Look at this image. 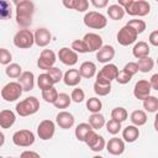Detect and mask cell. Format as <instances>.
I'll return each instance as SVG.
<instances>
[{
	"instance_id": "6da1fadb",
	"label": "cell",
	"mask_w": 158,
	"mask_h": 158,
	"mask_svg": "<svg viewBox=\"0 0 158 158\" xmlns=\"http://www.w3.org/2000/svg\"><path fill=\"white\" fill-rule=\"evenodd\" d=\"M16 22L21 27L26 28L32 23V16L35 14V4L30 0L16 1Z\"/></svg>"
},
{
	"instance_id": "7a4b0ae2",
	"label": "cell",
	"mask_w": 158,
	"mask_h": 158,
	"mask_svg": "<svg viewBox=\"0 0 158 158\" xmlns=\"http://www.w3.org/2000/svg\"><path fill=\"white\" fill-rule=\"evenodd\" d=\"M118 5L125 9V12H127L131 16H146L151 11V5L146 0H118Z\"/></svg>"
},
{
	"instance_id": "3957f363",
	"label": "cell",
	"mask_w": 158,
	"mask_h": 158,
	"mask_svg": "<svg viewBox=\"0 0 158 158\" xmlns=\"http://www.w3.org/2000/svg\"><path fill=\"white\" fill-rule=\"evenodd\" d=\"M38 109H40V101L35 96H28L25 100L16 104V112L22 117L36 114Z\"/></svg>"
},
{
	"instance_id": "277c9868",
	"label": "cell",
	"mask_w": 158,
	"mask_h": 158,
	"mask_svg": "<svg viewBox=\"0 0 158 158\" xmlns=\"http://www.w3.org/2000/svg\"><path fill=\"white\" fill-rule=\"evenodd\" d=\"M14 44L21 49L31 48L35 44V33H32L27 28H22L17 31L14 36Z\"/></svg>"
},
{
	"instance_id": "5b68a950",
	"label": "cell",
	"mask_w": 158,
	"mask_h": 158,
	"mask_svg": "<svg viewBox=\"0 0 158 158\" xmlns=\"http://www.w3.org/2000/svg\"><path fill=\"white\" fill-rule=\"evenodd\" d=\"M84 25L89 28H94V30H101L104 27H106L107 25V20L106 16L102 15L101 12L98 11H89L85 14L84 16Z\"/></svg>"
},
{
	"instance_id": "8992f818",
	"label": "cell",
	"mask_w": 158,
	"mask_h": 158,
	"mask_svg": "<svg viewBox=\"0 0 158 158\" xmlns=\"http://www.w3.org/2000/svg\"><path fill=\"white\" fill-rule=\"evenodd\" d=\"M22 91L23 89L19 81H10L1 89V98L5 101H16L17 99H20Z\"/></svg>"
},
{
	"instance_id": "52a82bcc",
	"label": "cell",
	"mask_w": 158,
	"mask_h": 158,
	"mask_svg": "<svg viewBox=\"0 0 158 158\" xmlns=\"http://www.w3.org/2000/svg\"><path fill=\"white\" fill-rule=\"evenodd\" d=\"M12 142L19 147H30L35 143V135L30 130H19L12 135Z\"/></svg>"
},
{
	"instance_id": "ba28073f",
	"label": "cell",
	"mask_w": 158,
	"mask_h": 158,
	"mask_svg": "<svg viewBox=\"0 0 158 158\" xmlns=\"http://www.w3.org/2000/svg\"><path fill=\"white\" fill-rule=\"evenodd\" d=\"M137 36H138V33H137L132 27H130L128 25H125V26L117 32L116 38H117V42H118L121 46H130V44H132V43L136 42Z\"/></svg>"
},
{
	"instance_id": "9c48e42d",
	"label": "cell",
	"mask_w": 158,
	"mask_h": 158,
	"mask_svg": "<svg viewBox=\"0 0 158 158\" xmlns=\"http://www.w3.org/2000/svg\"><path fill=\"white\" fill-rule=\"evenodd\" d=\"M57 60V56L52 49H43L37 59V65L40 69L48 70L52 67H54V63Z\"/></svg>"
},
{
	"instance_id": "30bf717a",
	"label": "cell",
	"mask_w": 158,
	"mask_h": 158,
	"mask_svg": "<svg viewBox=\"0 0 158 158\" xmlns=\"http://www.w3.org/2000/svg\"><path fill=\"white\" fill-rule=\"evenodd\" d=\"M84 142L94 152H100V151H102L106 147V142H105L104 137L100 136V135H98L94 130L88 133V136H86V138H85Z\"/></svg>"
},
{
	"instance_id": "8fae6325",
	"label": "cell",
	"mask_w": 158,
	"mask_h": 158,
	"mask_svg": "<svg viewBox=\"0 0 158 158\" xmlns=\"http://www.w3.org/2000/svg\"><path fill=\"white\" fill-rule=\"evenodd\" d=\"M56 132V125L53 121L51 120H43L40 122L38 127H37V135L42 141H47L51 139L54 136Z\"/></svg>"
},
{
	"instance_id": "7c38bea8",
	"label": "cell",
	"mask_w": 158,
	"mask_h": 158,
	"mask_svg": "<svg viewBox=\"0 0 158 158\" xmlns=\"http://www.w3.org/2000/svg\"><path fill=\"white\" fill-rule=\"evenodd\" d=\"M151 90H152V86H151L149 80L141 79V80H138V81L135 84L133 95H135L136 99L143 101L146 98H148V96L151 95Z\"/></svg>"
},
{
	"instance_id": "4fadbf2b",
	"label": "cell",
	"mask_w": 158,
	"mask_h": 158,
	"mask_svg": "<svg viewBox=\"0 0 158 158\" xmlns=\"http://www.w3.org/2000/svg\"><path fill=\"white\" fill-rule=\"evenodd\" d=\"M81 40L85 42L86 48H88L89 52H98V51L101 49V47L104 46V44H102V38H101V36H99L98 33H94V32L85 33Z\"/></svg>"
},
{
	"instance_id": "5bb4252c",
	"label": "cell",
	"mask_w": 158,
	"mask_h": 158,
	"mask_svg": "<svg viewBox=\"0 0 158 158\" xmlns=\"http://www.w3.org/2000/svg\"><path fill=\"white\" fill-rule=\"evenodd\" d=\"M58 58L63 64H65L68 67H73L78 63V53L68 47H63L59 49Z\"/></svg>"
},
{
	"instance_id": "9a60e30c",
	"label": "cell",
	"mask_w": 158,
	"mask_h": 158,
	"mask_svg": "<svg viewBox=\"0 0 158 158\" xmlns=\"http://www.w3.org/2000/svg\"><path fill=\"white\" fill-rule=\"evenodd\" d=\"M106 149L112 156H121L125 152V142L118 137H112L106 143Z\"/></svg>"
},
{
	"instance_id": "2e32d148",
	"label": "cell",
	"mask_w": 158,
	"mask_h": 158,
	"mask_svg": "<svg viewBox=\"0 0 158 158\" xmlns=\"http://www.w3.org/2000/svg\"><path fill=\"white\" fill-rule=\"evenodd\" d=\"M117 74H118V68L112 63H107L101 68V70L98 73L96 78H101V79L111 81V80H116Z\"/></svg>"
},
{
	"instance_id": "e0dca14e",
	"label": "cell",
	"mask_w": 158,
	"mask_h": 158,
	"mask_svg": "<svg viewBox=\"0 0 158 158\" xmlns=\"http://www.w3.org/2000/svg\"><path fill=\"white\" fill-rule=\"evenodd\" d=\"M74 121H75L74 116H73L70 112H68V111H60V112H58V115L56 116V122H57V125H58L60 128H63V130L72 128L73 125H74Z\"/></svg>"
},
{
	"instance_id": "ac0fdd59",
	"label": "cell",
	"mask_w": 158,
	"mask_h": 158,
	"mask_svg": "<svg viewBox=\"0 0 158 158\" xmlns=\"http://www.w3.org/2000/svg\"><path fill=\"white\" fill-rule=\"evenodd\" d=\"M51 40H52V35L47 28L41 27V28L36 30V32H35V44L36 46L46 47V46L49 44Z\"/></svg>"
},
{
	"instance_id": "d6986e66",
	"label": "cell",
	"mask_w": 158,
	"mask_h": 158,
	"mask_svg": "<svg viewBox=\"0 0 158 158\" xmlns=\"http://www.w3.org/2000/svg\"><path fill=\"white\" fill-rule=\"evenodd\" d=\"M115 57V48L110 44H105L101 47V49H99L96 52V59L100 63H110V60H112Z\"/></svg>"
},
{
	"instance_id": "ffe728a7",
	"label": "cell",
	"mask_w": 158,
	"mask_h": 158,
	"mask_svg": "<svg viewBox=\"0 0 158 158\" xmlns=\"http://www.w3.org/2000/svg\"><path fill=\"white\" fill-rule=\"evenodd\" d=\"M63 81L68 86H77L81 81L79 69H68L63 75Z\"/></svg>"
},
{
	"instance_id": "44dd1931",
	"label": "cell",
	"mask_w": 158,
	"mask_h": 158,
	"mask_svg": "<svg viewBox=\"0 0 158 158\" xmlns=\"http://www.w3.org/2000/svg\"><path fill=\"white\" fill-rule=\"evenodd\" d=\"M94 91L99 96H106L111 91V81L101 79V78H96L94 83Z\"/></svg>"
},
{
	"instance_id": "7402d4cb",
	"label": "cell",
	"mask_w": 158,
	"mask_h": 158,
	"mask_svg": "<svg viewBox=\"0 0 158 158\" xmlns=\"http://www.w3.org/2000/svg\"><path fill=\"white\" fill-rule=\"evenodd\" d=\"M149 46L147 42L144 41H139L137 42L133 48H132V54L133 57H136L137 59H142V58H146V57H149Z\"/></svg>"
},
{
	"instance_id": "603a6c76",
	"label": "cell",
	"mask_w": 158,
	"mask_h": 158,
	"mask_svg": "<svg viewBox=\"0 0 158 158\" xmlns=\"http://www.w3.org/2000/svg\"><path fill=\"white\" fill-rule=\"evenodd\" d=\"M19 83L21 84L23 91L32 90L33 86H35V75H33V73L32 72H28V70L23 72L21 74V77L19 78Z\"/></svg>"
},
{
	"instance_id": "cb8c5ba5",
	"label": "cell",
	"mask_w": 158,
	"mask_h": 158,
	"mask_svg": "<svg viewBox=\"0 0 158 158\" xmlns=\"http://www.w3.org/2000/svg\"><path fill=\"white\" fill-rule=\"evenodd\" d=\"M79 73H80L81 78H86V79L93 78L96 74V65H95V63H93L90 60L83 62L80 64V67H79Z\"/></svg>"
},
{
	"instance_id": "d4e9b609",
	"label": "cell",
	"mask_w": 158,
	"mask_h": 158,
	"mask_svg": "<svg viewBox=\"0 0 158 158\" xmlns=\"http://www.w3.org/2000/svg\"><path fill=\"white\" fill-rule=\"evenodd\" d=\"M16 121V116L11 110H2L0 112V126L1 128H10Z\"/></svg>"
},
{
	"instance_id": "484cf974",
	"label": "cell",
	"mask_w": 158,
	"mask_h": 158,
	"mask_svg": "<svg viewBox=\"0 0 158 158\" xmlns=\"http://www.w3.org/2000/svg\"><path fill=\"white\" fill-rule=\"evenodd\" d=\"M138 137H139V130H138L137 126L130 125V126L125 127L123 131H122V138H123L126 142H128V143L135 142Z\"/></svg>"
},
{
	"instance_id": "4316f807",
	"label": "cell",
	"mask_w": 158,
	"mask_h": 158,
	"mask_svg": "<svg viewBox=\"0 0 158 158\" xmlns=\"http://www.w3.org/2000/svg\"><path fill=\"white\" fill-rule=\"evenodd\" d=\"M63 5L67 9H73V10L79 11V12H84L89 7V2L86 0H69V1L64 0Z\"/></svg>"
},
{
	"instance_id": "83f0119b",
	"label": "cell",
	"mask_w": 158,
	"mask_h": 158,
	"mask_svg": "<svg viewBox=\"0 0 158 158\" xmlns=\"http://www.w3.org/2000/svg\"><path fill=\"white\" fill-rule=\"evenodd\" d=\"M125 14H126L125 12V9L122 6H120L118 4H112V5H110L107 7V15H109V17L111 20H115V21L122 20L123 16H125Z\"/></svg>"
},
{
	"instance_id": "f1b7e54d",
	"label": "cell",
	"mask_w": 158,
	"mask_h": 158,
	"mask_svg": "<svg viewBox=\"0 0 158 158\" xmlns=\"http://www.w3.org/2000/svg\"><path fill=\"white\" fill-rule=\"evenodd\" d=\"M54 84H56L54 80L52 79V77H51L47 72L40 74L38 78H37V85H38V88H40L42 91H43V90H47V89H49V88H52Z\"/></svg>"
},
{
	"instance_id": "f546056e",
	"label": "cell",
	"mask_w": 158,
	"mask_h": 158,
	"mask_svg": "<svg viewBox=\"0 0 158 158\" xmlns=\"http://www.w3.org/2000/svg\"><path fill=\"white\" fill-rule=\"evenodd\" d=\"M130 120L133 126H137V127L143 126L147 122V114L143 110H135V111H132Z\"/></svg>"
},
{
	"instance_id": "4dcf8cb0",
	"label": "cell",
	"mask_w": 158,
	"mask_h": 158,
	"mask_svg": "<svg viewBox=\"0 0 158 158\" xmlns=\"http://www.w3.org/2000/svg\"><path fill=\"white\" fill-rule=\"evenodd\" d=\"M90 131H93V127L89 123H86V122H81V123H79L75 127V132L74 133H75V137H77L78 141L84 142L85 138H86V136H88V133Z\"/></svg>"
},
{
	"instance_id": "1f68e13d",
	"label": "cell",
	"mask_w": 158,
	"mask_h": 158,
	"mask_svg": "<svg viewBox=\"0 0 158 158\" xmlns=\"http://www.w3.org/2000/svg\"><path fill=\"white\" fill-rule=\"evenodd\" d=\"M88 123L93 127V130H100L106 125V121H105V117L99 112V114H91Z\"/></svg>"
},
{
	"instance_id": "d6a6232c",
	"label": "cell",
	"mask_w": 158,
	"mask_h": 158,
	"mask_svg": "<svg viewBox=\"0 0 158 158\" xmlns=\"http://www.w3.org/2000/svg\"><path fill=\"white\" fill-rule=\"evenodd\" d=\"M143 109L148 112H157L158 111V98L149 95L143 100Z\"/></svg>"
},
{
	"instance_id": "836d02e7",
	"label": "cell",
	"mask_w": 158,
	"mask_h": 158,
	"mask_svg": "<svg viewBox=\"0 0 158 158\" xmlns=\"http://www.w3.org/2000/svg\"><path fill=\"white\" fill-rule=\"evenodd\" d=\"M137 65H138V70L142 72V73H148L153 69L154 67V60L151 58V57H146V58H142V59H138L137 62Z\"/></svg>"
},
{
	"instance_id": "e575fe53",
	"label": "cell",
	"mask_w": 158,
	"mask_h": 158,
	"mask_svg": "<svg viewBox=\"0 0 158 158\" xmlns=\"http://www.w3.org/2000/svg\"><path fill=\"white\" fill-rule=\"evenodd\" d=\"M5 73H6V75H7L9 78L16 79V78H20L23 72H22V68H21L20 64H17V63H11V64H9V65L6 67Z\"/></svg>"
},
{
	"instance_id": "d590c367",
	"label": "cell",
	"mask_w": 158,
	"mask_h": 158,
	"mask_svg": "<svg viewBox=\"0 0 158 158\" xmlns=\"http://www.w3.org/2000/svg\"><path fill=\"white\" fill-rule=\"evenodd\" d=\"M86 109L91 114H99L100 110L102 109V102L98 98H90L86 100Z\"/></svg>"
},
{
	"instance_id": "8d00e7d4",
	"label": "cell",
	"mask_w": 158,
	"mask_h": 158,
	"mask_svg": "<svg viewBox=\"0 0 158 158\" xmlns=\"http://www.w3.org/2000/svg\"><path fill=\"white\" fill-rule=\"evenodd\" d=\"M58 91L54 86L47 89V90H43L42 91V99L46 101V102H49V104H54L56 100L58 99Z\"/></svg>"
},
{
	"instance_id": "74e56055",
	"label": "cell",
	"mask_w": 158,
	"mask_h": 158,
	"mask_svg": "<svg viewBox=\"0 0 158 158\" xmlns=\"http://www.w3.org/2000/svg\"><path fill=\"white\" fill-rule=\"evenodd\" d=\"M70 102H72V98L65 93H60L58 95V99L56 100V102L53 105L57 109H67L70 105Z\"/></svg>"
},
{
	"instance_id": "f35d334b",
	"label": "cell",
	"mask_w": 158,
	"mask_h": 158,
	"mask_svg": "<svg viewBox=\"0 0 158 158\" xmlns=\"http://www.w3.org/2000/svg\"><path fill=\"white\" fill-rule=\"evenodd\" d=\"M127 116H128V114H127L126 109L125 107H121V106L120 107H115L111 111V118L115 120V121H118V122L126 121L127 120Z\"/></svg>"
},
{
	"instance_id": "ab89813d",
	"label": "cell",
	"mask_w": 158,
	"mask_h": 158,
	"mask_svg": "<svg viewBox=\"0 0 158 158\" xmlns=\"http://www.w3.org/2000/svg\"><path fill=\"white\" fill-rule=\"evenodd\" d=\"M127 25H128L130 27H132L138 35L142 33V32H144V30H146V27H147L146 22H144L143 20H139V19H132V20H130V21L127 22Z\"/></svg>"
},
{
	"instance_id": "60d3db41",
	"label": "cell",
	"mask_w": 158,
	"mask_h": 158,
	"mask_svg": "<svg viewBox=\"0 0 158 158\" xmlns=\"http://www.w3.org/2000/svg\"><path fill=\"white\" fill-rule=\"evenodd\" d=\"M106 131L110 133V135H117L118 132H120V130H121V122H118V121H115V120H109L107 122H106Z\"/></svg>"
},
{
	"instance_id": "b9f144b4",
	"label": "cell",
	"mask_w": 158,
	"mask_h": 158,
	"mask_svg": "<svg viewBox=\"0 0 158 158\" xmlns=\"http://www.w3.org/2000/svg\"><path fill=\"white\" fill-rule=\"evenodd\" d=\"M72 49L77 53H88V48H86V44L83 40H75L72 42Z\"/></svg>"
},
{
	"instance_id": "7bdbcfd3",
	"label": "cell",
	"mask_w": 158,
	"mask_h": 158,
	"mask_svg": "<svg viewBox=\"0 0 158 158\" xmlns=\"http://www.w3.org/2000/svg\"><path fill=\"white\" fill-rule=\"evenodd\" d=\"M70 98H72V101L79 104V102H81V101L85 99V93H84L83 89L75 88V89H73V91H72V94H70Z\"/></svg>"
},
{
	"instance_id": "ee69618b",
	"label": "cell",
	"mask_w": 158,
	"mask_h": 158,
	"mask_svg": "<svg viewBox=\"0 0 158 158\" xmlns=\"http://www.w3.org/2000/svg\"><path fill=\"white\" fill-rule=\"evenodd\" d=\"M47 73L52 77V79L54 80V83L57 84V83H59L60 80H63V73H62V70L59 69V68H57V67H52L51 69H48L47 70Z\"/></svg>"
},
{
	"instance_id": "f6af8a7d",
	"label": "cell",
	"mask_w": 158,
	"mask_h": 158,
	"mask_svg": "<svg viewBox=\"0 0 158 158\" xmlns=\"http://www.w3.org/2000/svg\"><path fill=\"white\" fill-rule=\"evenodd\" d=\"M11 59H12L11 53H10L6 48H1V49H0V63H1L2 65H9V64H11V63H10Z\"/></svg>"
},
{
	"instance_id": "bcb514c9",
	"label": "cell",
	"mask_w": 158,
	"mask_h": 158,
	"mask_svg": "<svg viewBox=\"0 0 158 158\" xmlns=\"http://www.w3.org/2000/svg\"><path fill=\"white\" fill-rule=\"evenodd\" d=\"M131 79H132V77H131L127 72H125V70L122 69V70L118 72L117 78H116V81H117L118 84H127V83H130Z\"/></svg>"
},
{
	"instance_id": "7dc6e473",
	"label": "cell",
	"mask_w": 158,
	"mask_h": 158,
	"mask_svg": "<svg viewBox=\"0 0 158 158\" xmlns=\"http://www.w3.org/2000/svg\"><path fill=\"white\" fill-rule=\"evenodd\" d=\"M123 70H125V72H127L131 77H133V75L138 72V65H137V63H136V62H128V63L123 67Z\"/></svg>"
},
{
	"instance_id": "c3c4849f",
	"label": "cell",
	"mask_w": 158,
	"mask_h": 158,
	"mask_svg": "<svg viewBox=\"0 0 158 158\" xmlns=\"http://www.w3.org/2000/svg\"><path fill=\"white\" fill-rule=\"evenodd\" d=\"M148 41H149V43H151L152 46H156V47H158V30H156V31H152V32L149 33Z\"/></svg>"
},
{
	"instance_id": "681fc988",
	"label": "cell",
	"mask_w": 158,
	"mask_h": 158,
	"mask_svg": "<svg viewBox=\"0 0 158 158\" xmlns=\"http://www.w3.org/2000/svg\"><path fill=\"white\" fill-rule=\"evenodd\" d=\"M20 158H41V156L35 151H23Z\"/></svg>"
},
{
	"instance_id": "f907efd6",
	"label": "cell",
	"mask_w": 158,
	"mask_h": 158,
	"mask_svg": "<svg viewBox=\"0 0 158 158\" xmlns=\"http://www.w3.org/2000/svg\"><path fill=\"white\" fill-rule=\"evenodd\" d=\"M149 83H151L152 89H154V90L158 91V73H156V74H153V75L151 77Z\"/></svg>"
},
{
	"instance_id": "816d5d0a",
	"label": "cell",
	"mask_w": 158,
	"mask_h": 158,
	"mask_svg": "<svg viewBox=\"0 0 158 158\" xmlns=\"http://www.w3.org/2000/svg\"><path fill=\"white\" fill-rule=\"evenodd\" d=\"M90 2H91L95 7H99V9L107 6V0H91Z\"/></svg>"
},
{
	"instance_id": "f5cc1de1",
	"label": "cell",
	"mask_w": 158,
	"mask_h": 158,
	"mask_svg": "<svg viewBox=\"0 0 158 158\" xmlns=\"http://www.w3.org/2000/svg\"><path fill=\"white\" fill-rule=\"evenodd\" d=\"M154 128H156V131L158 132V111H157L156 117H154Z\"/></svg>"
},
{
	"instance_id": "db71d44e",
	"label": "cell",
	"mask_w": 158,
	"mask_h": 158,
	"mask_svg": "<svg viewBox=\"0 0 158 158\" xmlns=\"http://www.w3.org/2000/svg\"><path fill=\"white\" fill-rule=\"evenodd\" d=\"M93 158H104V157H101V156H94Z\"/></svg>"
},
{
	"instance_id": "11a10c76",
	"label": "cell",
	"mask_w": 158,
	"mask_h": 158,
	"mask_svg": "<svg viewBox=\"0 0 158 158\" xmlns=\"http://www.w3.org/2000/svg\"><path fill=\"white\" fill-rule=\"evenodd\" d=\"M4 158H17V157H4Z\"/></svg>"
},
{
	"instance_id": "9f6ffc18",
	"label": "cell",
	"mask_w": 158,
	"mask_h": 158,
	"mask_svg": "<svg viewBox=\"0 0 158 158\" xmlns=\"http://www.w3.org/2000/svg\"><path fill=\"white\" fill-rule=\"evenodd\" d=\"M157 64H158V58H157Z\"/></svg>"
}]
</instances>
